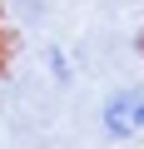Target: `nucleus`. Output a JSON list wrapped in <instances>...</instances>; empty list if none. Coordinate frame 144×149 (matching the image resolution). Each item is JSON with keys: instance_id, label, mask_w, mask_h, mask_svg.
Returning a JSON list of instances; mask_svg holds the SVG:
<instances>
[{"instance_id": "nucleus-1", "label": "nucleus", "mask_w": 144, "mask_h": 149, "mask_svg": "<svg viewBox=\"0 0 144 149\" xmlns=\"http://www.w3.org/2000/svg\"><path fill=\"white\" fill-rule=\"evenodd\" d=\"M99 129L109 139H134L144 134V90H114L99 109Z\"/></svg>"}, {"instance_id": "nucleus-2", "label": "nucleus", "mask_w": 144, "mask_h": 149, "mask_svg": "<svg viewBox=\"0 0 144 149\" xmlns=\"http://www.w3.org/2000/svg\"><path fill=\"white\" fill-rule=\"evenodd\" d=\"M50 70H55V80H60V85L70 80V60H65L60 50H50Z\"/></svg>"}]
</instances>
